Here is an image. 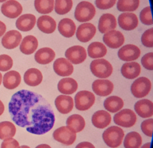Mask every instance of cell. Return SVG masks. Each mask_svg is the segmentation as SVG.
<instances>
[{
	"mask_svg": "<svg viewBox=\"0 0 153 148\" xmlns=\"http://www.w3.org/2000/svg\"><path fill=\"white\" fill-rule=\"evenodd\" d=\"M13 121L19 127L36 135L50 131L55 122L50 103L41 95L27 90L15 93L8 104Z\"/></svg>",
	"mask_w": 153,
	"mask_h": 148,
	"instance_id": "obj_1",
	"label": "cell"
},
{
	"mask_svg": "<svg viewBox=\"0 0 153 148\" xmlns=\"http://www.w3.org/2000/svg\"><path fill=\"white\" fill-rule=\"evenodd\" d=\"M124 136L123 130L119 127L111 126L104 131L102 138L105 143L111 148L120 146Z\"/></svg>",
	"mask_w": 153,
	"mask_h": 148,
	"instance_id": "obj_2",
	"label": "cell"
},
{
	"mask_svg": "<svg viewBox=\"0 0 153 148\" xmlns=\"http://www.w3.org/2000/svg\"><path fill=\"white\" fill-rule=\"evenodd\" d=\"M92 74L96 77L105 78L112 73L113 68L111 64L105 59H97L91 61L90 65Z\"/></svg>",
	"mask_w": 153,
	"mask_h": 148,
	"instance_id": "obj_3",
	"label": "cell"
},
{
	"mask_svg": "<svg viewBox=\"0 0 153 148\" xmlns=\"http://www.w3.org/2000/svg\"><path fill=\"white\" fill-rule=\"evenodd\" d=\"M96 14L94 6L88 1H81L76 7L74 15L79 22H87L93 18Z\"/></svg>",
	"mask_w": 153,
	"mask_h": 148,
	"instance_id": "obj_4",
	"label": "cell"
},
{
	"mask_svg": "<svg viewBox=\"0 0 153 148\" xmlns=\"http://www.w3.org/2000/svg\"><path fill=\"white\" fill-rule=\"evenodd\" d=\"M95 96L93 93L87 90L78 92L75 96V108L81 111L89 109L94 103Z\"/></svg>",
	"mask_w": 153,
	"mask_h": 148,
	"instance_id": "obj_5",
	"label": "cell"
},
{
	"mask_svg": "<svg viewBox=\"0 0 153 148\" xmlns=\"http://www.w3.org/2000/svg\"><path fill=\"white\" fill-rule=\"evenodd\" d=\"M151 89V81L145 77L137 78L131 86V92L137 98H142L148 95Z\"/></svg>",
	"mask_w": 153,
	"mask_h": 148,
	"instance_id": "obj_6",
	"label": "cell"
},
{
	"mask_svg": "<svg viewBox=\"0 0 153 148\" xmlns=\"http://www.w3.org/2000/svg\"><path fill=\"white\" fill-rule=\"evenodd\" d=\"M136 119L135 113L129 109L121 110L114 116L115 124L126 128L133 127L136 122Z\"/></svg>",
	"mask_w": 153,
	"mask_h": 148,
	"instance_id": "obj_7",
	"label": "cell"
},
{
	"mask_svg": "<svg viewBox=\"0 0 153 148\" xmlns=\"http://www.w3.org/2000/svg\"><path fill=\"white\" fill-rule=\"evenodd\" d=\"M53 136L55 140L66 146L72 144L76 138V133L68 126H62L58 128L54 131Z\"/></svg>",
	"mask_w": 153,
	"mask_h": 148,
	"instance_id": "obj_8",
	"label": "cell"
},
{
	"mask_svg": "<svg viewBox=\"0 0 153 148\" xmlns=\"http://www.w3.org/2000/svg\"><path fill=\"white\" fill-rule=\"evenodd\" d=\"M65 56L72 64H79L83 62L87 58V52L84 47L80 45H75L67 49Z\"/></svg>",
	"mask_w": 153,
	"mask_h": 148,
	"instance_id": "obj_9",
	"label": "cell"
},
{
	"mask_svg": "<svg viewBox=\"0 0 153 148\" xmlns=\"http://www.w3.org/2000/svg\"><path fill=\"white\" fill-rule=\"evenodd\" d=\"M103 40L105 45L109 48L117 49L123 45L125 39L121 32L112 30L104 34Z\"/></svg>",
	"mask_w": 153,
	"mask_h": 148,
	"instance_id": "obj_10",
	"label": "cell"
},
{
	"mask_svg": "<svg viewBox=\"0 0 153 148\" xmlns=\"http://www.w3.org/2000/svg\"><path fill=\"white\" fill-rule=\"evenodd\" d=\"M4 15L9 18H16L22 12V5L16 0H8L4 2L1 8Z\"/></svg>",
	"mask_w": 153,
	"mask_h": 148,
	"instance_id": "obj_11",
	"label": "cell"
},
{
	"mask_svg": "<svg viewBox=\"0 0 153 148\" xmlns=\"http://www.w3.org/2000/svg\"><path fill=\"white\" fill-rule=\"evenodd\" d=\"M140 55V50L137 46L128 44L121 47L118 52L119 58L124 61H132L137 59Z\"/></svg>",
	"mask_w": 153,
	"mask_h": 148,
	"instance_id": "obj_12",
	"label": "cell"
},
{
	"mask_svg": "<svg viewBox=\"0 0 153 148\" xmlns=\"http://www.w3.org/2000/svg\"><path fill=\"white\" fill-rule=\"evenodd\" d=\"M96 33V27L90 23H82L76 30V37L81 42L85 43L90 41Z\"/></svg>",
	"mask_w": 153,
	"mask_h": 148,
	"instance_id": "obj_13",
	"label": "cell"
},
{
	"mask_svg": "<svg viewBox=\"0 0 153 148\" xmlns=\"http://www.w3.org/2000/svg\"><path fill=\"white\" fill-rule=\"evenodd\" d=\"M118 23L120 28L125 30H132L136 29L139 23L136 15L132 12H123L118 18Z\"/></svg>",
	"mask_w": 153,
	"mask_h": 148,
	"instance_id": "obj_14",
	"label": "cell"
},
{
	"mask_svg": "<svg viewBox=\"0 0 153 148\" xmlns=\"http://www.w3.org/2000/svg\"><path fill=\"white\" fill-rule=\"evenodd\" d=\"M22 36L21 33L16 30H11L4 34L1 40L2 46L8 49H14L21 42Z\"/></svg>",
	"mask_w": 153,
	"mask_h": 148,
	"instance_id": "obj_15",
	"label": "cell"
},
{
	"mask_svg": "<svg viewBox=\"0 0 153 148\" xmlns=\"http://www.w3.org/2000/svg\"><path fill=\"white\" fill-rule=\"evenodd\" d=\"M53 70L59 76L67 77L71 75L74 71V67L67 59L59 58L53 64Z\"/></svg>",
	"mask_w": 153,
	"mask_h": 148,
	"instance_id": "obj_16",
	"label": "cell"
},
{
	"mask_svg": "<svg viewBox=\"0 0 153 148\" xmlns=\"http://www.w3.org/2000/svg\"><path fill=\"white\" fill-rule=\"evenodd\" d=\"M92 89L99 96H107L113 91L114 84L109 80H96L92 84Z\"/></svg>",
	"mask_w": 153,
	"mask_h": 148,
	"instance_id": "obj_17",
	"label": "cell"
},
{
	"mask_svg": "<svg viewBox=\"0 0 153 148\" xmlns=\"http://www.w3.org/2000/svg\"><path fill=\"white\" fill-rule=\"evenodd\" d=\"M54 103L57 111L62 114L69 113L74 107L73 99L65 95L58 96L55 99Z\"/></svg>",
	"mask_w": 153,
	"mask_h": 148,
	"instance_id": "obj_18",
	"label": "cell"
},
{
	"mask_svg": "<svg viewBox=\"0 0 153 148\" xmlns=\"http://www.w3.org/2000/svg\"><path fill=\"white\" fill-rule=\"evenodd\" d=\"M91 122L95 127L103 129L110 124L111 116L107 111L99 110L94 112L92 115Z\"/></svg>",
	"mask_w": 153,
	"mask_h": 148,
	"instance_id": "obj_19",
	"label": "cell"
},
{
	"mask_svg": "<svg viewBox=\"0 0 153 148\" xmlns=\"http://www.w3.org/2000/svg\"><path fill=\"white\" fill-rule=\"evenodd\" d=\"M134 111L142 118L151 117L153 115V103L148 99H142L137 101L134 106Z\"/></svg>",
	"mask_w": 153,
	"mask_h": 148,
	"instance_id": "obj_20",
	"label": "cell"
},
{
	"mask_svg": "<svg viewBox=\"0 0 153 148\" xmlns=\"http://www.w3.org/2000/svg\"><path fill=\"white\" fill-rule=\"evenodd\" d=\"M117 27V20L114 15L106 13L101 15L99 20L98 29L101 33H105Z\"/></svg>",
	"mask_w": 153,
	"mask_h": 148,
	"instance_id": "obj_21",
	"label": "cell"
},
{
	"mask_svg": "<svg viewBox=\"0 0 153 148\" xmlns=\"http://www.w3.org/2000/svg\"><path fill=\"white\" fill-rule=\"evenodd\" d=\"M36 23V17L32 14H25L20 16L16 21V26L20 31L31 30Z\"/></svg>",
	"mask_w": 153,
	"mask_h": 148,
	"instance_id": "obj_22",
	"label": "cell"
},
{
	"mask_svg": "<svg viewBox=\"0 0 153 148\" xmlns=\"http://www.w3.org/2000/svg\"><path fill=\"white\" fill-rule=\"evenodd\" d=\"M37 27L39 30L46 34L53 33L56 28L55 20L50 16L43 15L39 17L37 20Z\"/></svg>",
	"mask_w": 153,
	"mask_h": 148,
	"instance_id": "obj_23",
	"label": "cell"
},
{
	"mask_svg": "<svg viewBox=\"0 0 153 148\" xmlns=\"http://www.w3.org/2000/svg\"><path fill=\"white\" fill-rule=\"evenodd\" d=\"M42 73L37 68H31L28 69L24 74L23 80L25 83L29 86H37L42 81Z\"/></svg>",
	"mask_w": 153,
	"mask_h": 148,
	"instance_id": "obj_24",
	"label": "cell"
},
{
	"mask_svg": "<svg viewBox=\"0 0 153 148\" xmlns=\"http://www.w3.org/2000/svg\"><path fill=\"white\" fill-rule=\"evenodd\" d=\"M58 30L63 36L69 38L74 35L76 31V25L72 20L64 18L58 24Z\"/></svg>",
	"mask_w": 153,
	"mask_h": 148,
	"instance_id": "obj_25",
	"label": "cell"
},
{
	"mask_svg": "<svg viewBox=\"0 0 153 148\" xmlns=\"http://www.w3.org/2000/svg\"><path fill=\"white\" fill-rule=\"evenodd\" d=\"M140 65L136 62L124 63L121 68L122 75L128 79H134L137 77L140 73Z\"/></svg>",
	"mask_w": 153,
	"mask_h": 148,
	"instance_id": "obj_26",
	"label": "cell"
},
{
	"mask_svg": "<svg viewBox=\"0 0 153 148\" xmlns=\"http://www.w3.org/2000/svg\"><path fill=\"white\" fill-rule=\"evenodd\" d=\"M21 82V75L16 71L12 70L6 73L3 77L4 86L10 90L14 89L17 87Z\"/></svg>",
	"mask_w": 153,
	"mask_h": 148,
	"instance_id": "obj_27",
	"label": "cell"
},
{
	"mask_svg": "<svg viewBox=\"0 0 153 148\" xmlns=\"http://www.w3.org/2000/svg\"><path fill=\"white\" fill-rule=\"evenodd\" d=\"M58 90L64 95H71L78 89V83L72 78L67 77L61 79L57 84Z\"/></svg>",
	"mask_w": 153,
	"mask_h": 148,
	"instance_id": "obj_28",
	"label": "cell"
},
{
	"mask_svg": "<svg viewBox=\"0 0 153 148\" xmlns=\"http://www.w3.org/2000/svg\"><path fill=\"white\" fill-rule=\"evenodd\" d=\"M38 46L37 39L32 35H28L23 39L20 45V50L25 55H30L36 50Z\"/></svg>",
	"mask_w": 153,
	"mask_h": 148,
	"instance_id": "obj_29",
	"label": "cell"
},
{
	"mask_svg": "<svg viewBox=\"0 0 153 148\" xmlns=\"http://www.w3.org/2000/svg\"><path fill=\"white\" fill-rule=\"evenodd\" d=\"M55 55V52L51 48L44 47L37 51L35 54V59L38 64L45 65L53 61Z\"/></svg>",
	"mask_w": 153,
	"mask_h": 148,
	"instance_id": "obj_30",
	"label": "cell"
},
{
	"mask_svg": "<svg viewBox=\"0 0 153 148\" xmlns=\"http://www.w3.org/2000/svg\"><path fill=\"white\" fill-rule=\"evenodd\" d=\"M66 125L75 133H79L84 130L85 122L84 118L79 114H73L66 120Z\"/></svg>",
	"mask_w": 153,
	"mask_h": 148,
	"instance_id": "obj_31",
	"label": "cell"
},
{
	"mask_svg": "<svg viewBox=\"0 0 153 148\" xmlns=\"http://www.w3.org/2000/svg\"><path fill=\"white\" fill-rule=\"evenodd\" d=\"M103 106L106 111L115 113L122 109L124 106V102L123 99L118 96H111L105 100Z\"/></svg>",
	"mask_w": 153,
	"mask_h": 148,
	"instance_id": "obj_32",
	"label": "cell"
},
{
	"mask_svg": "<svg viewBox=\"0 0 153 148\" xmlns=\"http://www.w3.org/2000/svg\"><path fill=\"white\" fill-rule=\"evenodd\" d=\"M87 52L90 58H99L105 56L107 53V49L102 43L94 42L88 45Z\"/></svg>",
	"mask_w": 153,
	"mask_h": 148,
	"instance_id": "obj_33",
	"label": "cell"
},
{
	"mask_svg": "<svg viewBox=\"0 0 153 148\" xmlns=\"http://www.w3.org/2000/svg\"><path fill=\"white\" fill-rule=\"evenodd\" d=\"M142 142V137L140 134L136 131H131L126 136L124 147V148H140Z\"/></svg>",
	"mask_w": 153,
	"mask_h": 148,
	"instance_id": "obj_34",
	"label": "cell"
},
{
	"mask_svg": "<svg viewBox=\"0 0 153 148\" xmlns=\"http://www.w3.org/2000/svg\"><path fill=\"white\" fill-rule=\"evenodd\" d=\"M16 133V128L10 121L0 122V139L4 140L13 137Z\"/></svg>",
	"mask_w": 153,
	"mask_h": 148,
	"instance_id": "obj_35",
	"label": "cell"
},
{
	"mask_svg": "<svg viewBox=\"0 0 153 148\" xmlns=\"http://www.w3.org/2000/svg\"><path fill=\"white\" fill-rule=\"evenodd\" d=\"M54 0H35V8L39 14H49L54 10Z\"/></svg>",
	"mask_w": 153,
	"mask_h": 148,
	"instance_id": "obj_36",
	"label": "cell"
},
{
	"mask_svg": "<svg viewBox=\"0 0 153 148\" xmlns=\"http://www.w3.org/2000/svg\"><path fill=\"white\" fill-rule=\"evenodd\" d=\"M139 0H118L117 8L121 12L134 11L139 6Z\"/></svg>",
	"mask_w": 153,
	"mask_h": 148,
	"instance_id": "obj_37",
	"label": "cell"
},
{
	"mask_svg": "<svg viewBox=\"0 0 153 148\" xmlns=\"http://www.w3.org/2000/svg\"><path fill=\"white\" fill-rule=\"evenodd\" d=\"M72 6V0H55L54 10L57 14L64 15L71 11Z\"/></svg>",
	"mask_w": 153,
	"mask_h": 148,
	"instance_id": "obj_38",
	"label": "cell"
},
{
	"mask_svg": "<svg viewBox=\"0 0 153 148\" xmlns=\"http://www.w3.org/2000/svg\"><path fill=\"white\" fill-rule=\"evenodd\" d=\"M13 65V61L11 56L6 54L0 55V71H7L10 70Z\"/></svg>",
	"mask_w": 153,
	"mask_h": 148,
	"instance_id": "obj_39",
	"label": "cell"
},
{
	"mask_svg": "<svg viewBox=\"0 0 153 148\" xmlns=\"http://www.w3.org/2000/svg\"><path fill=\"white\" fill-rule=\"evenodd\" d=\"M139 18L141 22L145 25H152V18L151 15V7L148 6L144 8L140 12Z\"/></svg>",
	"mask_w": 153,
	"mask_h": 148,
	"instance_id": "obj_40",
	"label": "cell"
},
{
	"mask_svg": "<svg viewBox=\"0 0 153 148\" xmlns=\"http://www.w3.org/2000/svg\"><path fill=\"white\" fill-rule=\"evenodd\" d=\"M141 42L143 46L147 48L153 47V29L146 30L142 35Z\"/></svg>",
	"mask_w": 153,
	"mask_h": 148,
	"instance_id": "obj_41",
	"label": "cell"
},
{
	"mask_svg": "<svg viewBox=\"0 0 153 148\" xmlns=\"http://www.w3.org/2000/svg\"><path fill=\"white\" fill-rule=\"evenodd\" d=\"M152 126L153 119H147L144 120L140 125L141 130L144 134L151 137L152 136Z\"/></svg>",
	"mask_w": 153,
	"mask_h": 148,
	"instance_id": "obj_42",
	"label": "cell"
},
{
	"mask_svg": "<svg viewBox=\"0 0 153 148\" xmlns=\"http://www.w3.org/2000/svg\"><path fill=\"white\" fill-rule=\"evenodd\" d=\"M141 63L142 66L148 70H153V53L149 52L143 55L141 59Z\"/></svg>",
	"mask_w": 153,
	"mask_h": 148,
	"instance_id": "obj_43",
	"label": "cell"
},
{
	"mask_svg": "<svg viewBox=\"0 0 153 148\" xmlns=\"http://www.w3.org/2000/svg\"><path fill=\"white\" fill-rule=\"evenodd\" d=\"M117 0H96L95 4L97 8L100 10H108L112 8L116 3Z\"/></svg>",
	"mask_w": 153,
	"mask_h": 148,
	"instance_id": "obj_44",
	"label": "cell"
},
{
	"mask_svg": "<svg viewBox=\"0 0 153 148\" xmlns=\"http://www.w3.org/2000/svg\"><path fill=\"white\" fill-rule=\"evenodd\" d=\"M1 148H20L19 142L13 137L4 139L1 144Z\"/></svg>",
	"mask_w": 153,
	"mask_h": 148,
	"instance_id": "obj_45",
	"label": "cell"
},
{
	"mask_svg": "<svg viewBox=\"0 0 153 148\" xmlns=\"http://www.w3.org/2000/svg\"><path fill=\"white\" fill-rule=\"evenodd\" d=\"M75 148H95L94 146L88 141H82L76 145Z\"/></svg>",
	"mask_w": 153,
	"mask_h": 148,
	"instance_id": "obj_46",
	"label": "cell"
},
{
	"mask_svg": "<svg viewBox=\"0 0 153 148\" xmlns=\"http://www.w3.org/2000/svg\"><path fill=\"white\" fill-rule=\"evenodd\" d=\"M6 31V26L5 24L0 20V37L5 33Z\"/></svg>",
	"mask_w": 153,
	"mask_h": 148,
	"instance_id": "obj_47",
	"label": "cell"
},
{
	"mask_svg": "<svg viewBox=\"0 0 153 148\" xmlns=\"http://www.w3.org/2000/svg\"><path fill=\"white\" fill-rule=\"evenodd\" d=\"M4 103H2V102L0 100V116L3 114L4 111Z\"/></svg>",
	"mask_w": 153,
	"mask_h": 148,
	"instance_id": "obj_48",
	"label": "cell"
},
{
	"mask_svg": "<svg viewBox=\"0 0 153 148\" xmlns=\"http://www.w3.org/2000/svg\"><path fill=\"white\" fill-rule=\"evenodd\" d=\"M35 148H51V147L47 144H41L37 146Z\"/></svg>",
	"mask_w": 153,
	"mask_h": 148,
	"instance_id": "obj_49",
	"label": "cell"
},
{
	"mask_svg": "<svg viewBox=\"0 0 153 148\" xmlns=\"http://www.w3.org/2000/svg\"><path fill=\"white\" fill-rule=\"evenodd\" d=\"M150 147H151V142H148V143H146L145 144H143L141 147V148H150Z\"/></svg>",
	"mask_w": 153,
	"mask_h": 148,
	"instance_id": "obj_50",
	"label": "cell"
},
{
	"mask_svg": "<svg viewBox=\"0 0 153 148\" xmlns=\"http://www.w3.org/2000/svg\"><path fill=\"white\" fill-rule=\"evenodd\" d=\"M2 75L1 73H0V85L1 84V83H2Z\"/></svg>",
	"mask_w": 153,
	"mask_h": 148,
	"instance_id": "obj_51",
	"label": "cell"
},
{
	"mask_svg": "<svg viewBox=\"0 0 153 148\" xmlns=\"http://www.w3.org/2000/svg\"><path fill=\"white\" fill-rule=\"evenodd\" d=\"M20 148H30L28 146H26V145H23L22 146H20Z\"/></svg>",
	"mask_w": 153,
	"mask_h": 148,
	"instance_id": "obj_52",
	"label": "cell"
},
{
	"mask_svg": "<svg viewBox=\"0 0 153 148\" xmlns=\"http://www.w3.org/2000/svg\"><path fill=\"white\" fill-rule=\"evenodd\" d=\"M7 0H0V2H5Z\"/></svg>",
	"mask_w": 153,
	"mask_h": 148,
	"instance_id": "obj_53",
	"label": "cell"
}]
</instances>
